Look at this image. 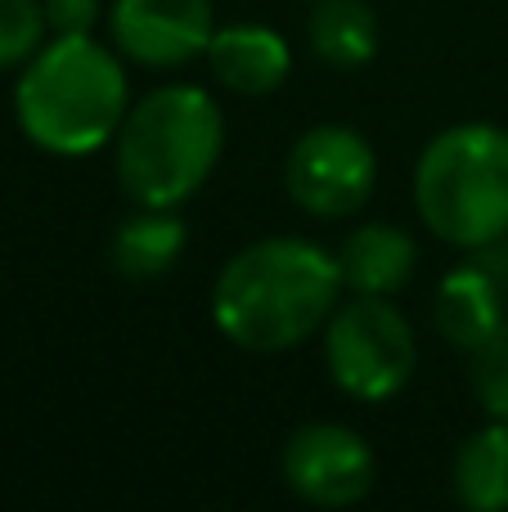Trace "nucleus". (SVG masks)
I'll return each instance as SVG.
<instances>
[{
  "mask_svg": "<svg viewBox=\"0 0 508 512\" xmlns=\"http://www.w3.org/2000/svg\"><path fill=\"white\" fill-rule=\"evenodd\" d=\"M342 297L338 252L293 234H270L221 265L212 283V324L239 351L279 355L324 333Z\"/></svg>",
  "mask_w": 508,
  "mask_h": 512,
  "instance_id": "nucleus-1",
  "label": "nucleus"
},
{
  "mask_svg": "<svg viewBox=\"0 0 508 512\" xmlns=\"http://www.w3.org/2000/svg\"><path fill=\"white\" fill-rule=\"evenodd\" d=\"M131 108L126 59L90 36H50L14 81V122L50 158H90L108 149Z\"/></svg>",
  "mask_w": 508,
  "mask_h": 512,
  "instance_id": "nucleus-2",
  "label": "nucleus"
},
{
  "mask_svg": "<svg viewBox=\"0 0 508 512\" xmlns=\"http://www.w3.org/2000/svg\"><path fill=\"white\" fill-rule=\"evenodd\" d=\"M225 153V113L212 90L167 81L131 99L113 135V171L131 207H185Z\"/></svg>",
  "mask_w": 508,
  "mask_h": 512,
  "instance_id": "nucleus-3",
  "label": "nucleus"
},
{
  "mask_svg": "<svg viewBox=\"0 0 508 512\" xmlns=\"http://www.w3.org/2000/svg\"><path fill=\"white\" fill-rule=\"evenodd\" d=\"M414 212L441 243L482 252L508 239V131L459 122L437 131L414 162Z\"/></svg>",
  "mask_w": 508,
  "mask_h": 512,
  "instance_id": "nucleus-4",
  "label": "nucleus"
},
{
  "mask_svg": "<svg viewBox=\"0 0 508 512\" xmlns=\"http://www.w3.org/2000/svg\"><path fill=\"white\" fill-rule=\"evenodd\" d=\"M324 369L342 396L383 405L410 387L419 369V337L392 297H347L324 324Z\"/></svg>",
  "mask_w": 508,
  "mask_h": 512,
  "instance_id": "nucleus-5",
  "label": "nucleus"
},
{
  "mask_svg": "<svg viewBox=\"0 0 508 512\" xmlns=\"http://www.w3.org/2000/svg\"><path fill=\"white\" fill-rule=\"evenodd\" d=\"M284 189L315 221H347L374 198L378 153L356 126L320 122L293 140L284 162Z\"/></svg>",
  "mask_w": 508,
  "mask_h": 512,
  "instance_id": "nucleus-6",
  "label": "nucleus"
},
{
  "mask_svg": "<svg viewBox=\"0 0 508 512\" xmlns=\"http://www.w3.org/2000/svg\"><path fill=\"white\" fill-rule=\"evenodd\" d=\"M284 486L311 508H356L378 486V454L347 423H302L279 454Z\"/></svg>",
  "mask_w": 508,
  "mask_h": 512,
  "instance_id": "nucleus-7",
  "label": "nucleus"
},
{
  "mask_svg": "<svg viewBox=\"0 0 508 512\" xmlns=\"http://www.w3.org/2000/svg\"><path fill=\"white\" fill-rule=\"evenodd\" d=\"M212 0H113L108 41L135 68L171 72L203 59L216 32Z\"/></svg>",
  "mask_w": 508,
  "mask_h": 512,
  "instance_id": "nucleus-8",
  "label": "nucleus"
},
{
  "mask_svg": "<svg viewBox=\"0 0 508 512\" xmlns=\"http://www.w3.org/2000/svg\"><path fill=\"white\" fill-rule=\"evenodd\" d=\"M207 68H212L216 86L234 90V95H275L293 72V50L288 41L266 23H221L207 41Z\"/></svg>",
  "mask_w": 508,
  "mask_h": 512,
  "instance_id": "nucleus-9",
  "label": "nucleus"
},
{
  "mask_svg": "<svg viewBox=\"0 0 508 512\" xmlns=\"http://www.w3.org/2000/svg\"><path fill=\"white\" fill-rule=\"evenodd\" d=\"M504 283L486 270L482 261H464L437 283L432 297V324H437L441 342H450L455 351H477L495 328L504 324Z\"/></svg>",
  "mask_w": 508,
  "mask_h": 512,
  "instance_id": "nucleus-10",
  "label": "nucleus"
},
{
  "mask_svg": "<svg viewBox=\"0 0 508 512\" xmlns=\"http://www.w3.org/2000/svg\"><path fill=\"white\" fill-rule=\"evenodd\" d=\"M419 270V243L387 221H369L351 230L338 248L342 288L356 297H396Z\"/></svg>",
  "mask_w": 508,
  "mask_h": 512,
  "instance_id": "nucleus-11",
  "label": "nucleus"
},
{
  "mask_svg": "<svg viewBox=\"0 0 508 512\" xmlns=\"http://www.w3.org/2000/svg\"><path fill=\"white\" fill-rule=\"evenodd\" d=\"M189 248V230L180 221V207H131L108 239V261L122 279L149 283L176 270Z\"/></svg>",
  "mask_w": 508,
  "mask_h": 512,
  "instance_id": "nucleus-12",
  "label": "nucleus"
},
{
  "mask_svg": "<svg viewBox=\"0 0 508 512\" xmlns=\"http://www.w3.org/2000/svg\"><path fill=\"white\" fill-rule=\"evenodd\" d=\"M378 41H383V27L365 0H311L306 45L320 63L338 72H356L374 63Z\"/></svg>",
  "mask_w": 508,
  "mask_h": 512,
  "instance_id": "nucleus-13",
  "label": "nucleus"
},
{
  "mask_svg": "<svg viewBox=\"0 0 508 512\" xmlns=\"http://www.w3.org/2000/svg\"><path fill=\"white\" fill-rule=\"evenodd\" d=\"M455 504L468 512H504L508 508V423L486 418L450 463Z\"/></svg>",
  "mask_w": 508,
  "mask_h": 512,
  "instance_id": "nucleus-14",
  "label": "nucleus"
},
{
  "mask_svg": "<svg viewBox=\"0 0 508 512\" xmlns=\"http://www.w3.org/2000/svg\"><path fill=\"white\" fill-rule=\"evenodd\" d=\"M468 382L486 418L508 423V315L477 351H468Z\"/></svg>",
  "mask_w": 508,
  "mask_h": 512,
  "instance_id": "nucleus-15",
  "label": "nucleus"
},
{
  "mask_svg": "<svg viewBox=\"0 0 508 512\" xmlns=\"http://www.w3.org/2000/svg\"><path fill=\"white\" fill-rule=\"evenodd\" d=\"M50 41L41 0H0V72L23 68Z\"/></svg>",
  "mask_w": 508,
  "mask_h": 512,
  "instance_id": "nucleus-16",
  "label": "nucleus"
},
{
  "mask_svg": "<svg viewBox=\"0 0 508 512\" xmlns=\"http://www.w3.org/2000/svg\"><path fill=\"white\" fill-rule=\"evenodd\" d=\"M50 36H90L99 18H108L104 0H41Z\"/></svg>",
  "mask_w": 508,
  "mask_h": 512,
  "instance_id": "nucleus-17",
  "label": "nucleus"
}]
</instances>
